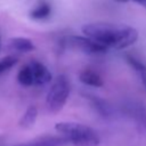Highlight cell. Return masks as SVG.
Instances as JSON below:
<instances>
[{
	"instance_id": "cell-4",
	"label": "cell",
	"mask_w": 146,
	"mask_h": 146,
	"mask_svg": "<svg viewBox=\"0 0 146 146\" xmlns=\"http://www.w3.org/2000/svg\"><path fill=\"white\" fill-rule=\"evenodd\" d=\"M67 44L74 49H79L84 54L89 55H97L106 52L108 48L105 46L96 42L95 40L86 36V35H70L67 38Z\"/></svg>"
},
{
	"instance_id": "cell-3",
	"label": "cell",
	"mask_w": 146,
	"mask_h": 146,
	"mask_svg": "<svg viewBox=\"0 0 146 146\" xmlns=\"http://www.w3.org/2000/svg\"><path fill=\"white\" fill-rule=\"evenodd\" d=\"M70 81L66 75H58L46 97V105L51 113H58L64 107L70 96Z\"/></svg>"
},
{
	"instance_id": "cell-12",
	"label": "cell",
	"mask_w": 146,
	"mask_h": 146,
	"mask_svg": "<svg viewBox=\"0 0 146 146\" xmlns=\"http://www.w3.org/2000/svg\"><path fill=\"white\" fill-rule=\"evenodd\" d=\"M127 62H128V64L135 70V72L138 74V76H139V79H140V81H141V83L144 84V87H145V89H146V65L144 64V63H141L139 59H137L136 57H133V56H127Z\"/></svg>"
},
{
	"instance_id": "cell-8",
	"label": "cell",
	"mask_w": 146,
	"mask_h": 146,
	"mask_svg": "<svg viewBox=\"0 0 146 146\" xmlns=\"http://www.w3.org/2000/svg\"><path fill=\"white\" fill-rule=\"evenodd\" d=\"M68 144V141L64 137H55V136H49V137H42L35 140H31L27 143L14 145V146H64Z\"/></svg>"
},
{
	"instance_id": "cell-14",
	"label": "cell",
	"mask_w": 146,
	"mask_h": 146,
	"mask_svg": "<svg viewBox=\"0 0 146 146\" xmlns=\"http://www.w3.org/2000/svg\"><path fill=\"white\" fill-rule=\"evenodd\" d=\"M51 13V7L48 2L43 1V2H40L31 13H30V16L31 18L33 19H44L47 17H49Z\"/></svg>"
},
{
	"instance_id": "cell-16",
	"label": "cell",
	"mask_w": 146,
	"mask_h": 146,
	"mask_svg": "<svg viewBox=\"0 0 146 146\" xmlns=\"http://www.w3.org/2000/svg\"><path fill=\"white\" fill-rule=\"evenodd\" d=\"M132 1H135L136 3H138V5L143 6L144 8H146V0H132Z\"/></svg>"
},
{
	"instance_id": "cell-17",
	"label": "cell",
	"mask_w": 146,
	"mask_h": 146,
	"mask_svg": "<svg viewBox=\"0 0 146 146\" xmlns=\"http://www.w3.org/2000/svg\"><path fill=\"white\" fill-rule=\"evenodd\" d=\"M0 48H1V35H0Z\"/></svg>"
},
{
	"instance_id": "cell-2",
	"label": "cell",
	"mask_w": 146,
	"mask_h": 146,
	"mask_svg": "<svg viewBox=\"0 0 146 146\" xmlns=\"http://www.w3.org/2000/svg\"><path fill=\"white\" fill-rule=\"evenodd\" d=\"M55 129L68 141V144L74 146H98L100 143L98 133L92 128L82 123L58 122Z\"/></svg>"
},
{
	"instance_id": "cell-10",
	"label": "cell",
	"mask_w": 146,
	"mask_h": 146,
	"mask_svg": "<svg viewBox=\"0 0 146 146\" xmlns=\"http://www.w3.org/2000/svg\"><path fill=\"white\" fill-rule=\"evenodd\" d=\"M10 46H11V48H14L15 50H17L19 52H30L35 49L34 43L30 39L22 38V36L10 39Z\"/></svg>"
},
{
	"instance_id": "cell-9",
	"label": "cell",
	"mask_w": 146,
	"mask_h": 146,
	"mask_svg": "<svg viewBox=\"0 0 146 146\" xmlns=\"http://www.w3.org/2000/svg\"><path fill=\"white\" fill-rule=\"evenodd\" d=\"M79 79L82 83H84L87 86H90V87L98 88V87H103V84H104V81L100 78V75L98 73H96L95 71L89 70V68L81 71L80 75H79Z\"/></svg>"
},
{
	"instance_id": "cell-7",
	"label": "cell",
	"mask_w": 146,
	"mask_h": 146,
	"mask_svg": "<svg viewBox=\"0 0 146 146\" xmlns=\"http://www.w3.org/2000/svg\"><path fill=\"white\" fill-rule=\"evenodd\" d=\"M86 98L88 99V102L90 103L91 107L104 119H110L113 115V111L112 107L110 106V104L107 102H105L104 99L95 96V95H86Z\"/></svg>"
},
{
	"instance_id": "cell-13",
	"label": "cell",
	"mask_w": 146,
	"mask_h": 146,
	"mask_svg": "<svg viewBox=\"0 0 146 146\" xmlns=\"http://www.w3.org/2000/svg\"><path fill=\"white\" fill-rule=\"evenodd\" d=\"M17 81L19 82V84L24 87H31L34 84V76H33V72L30 64L19 70L17 74Z\"/></svg>"
},
{
	"instance_id": "cell-18",
	"label": "cell",
	"mask_w": 146,
	"mask_h": 146,
	"mask_svg": "<svg viewBox=\"0 0 146 146\" xmlns=\"http://www.w3.org/2000/svg\"><path fill=\"white\" fill-rule=\"evenodd\" d=\"M119 1H127V0H119Z\"/></svg>"
},
{
	"instance_id": "cell-11",
	"label": "cell",
	"mask_w": 146,
	"mask_h": 146,
	"mask_svg": "<svg viewBox=\"0 0 146 146\" xmlns=\"http://www.w3.org/2000/svg\"><path fill=\"white\" fill-rule=\"evenodd\" d=\"M36 117H38V108H36V106L30 105L26 108V111L24 112V114L22 115V117H21L18 123L23 128H30L35 123Z\"/></svg>"
},
{
	"instance_id": "cell-15",
	"label": "cell",
	"mask_w": 146,
	"mask_h": 146,
	"mask_svg": "<svg viewBox=\"0 0 146 146\" xmlns=\"http://www.w3.org/2000/svg\"><path fill=\"white\" fill-rule=\"evenodd\" d=\"M18 62V58L15 56H6L0 59V75L5 72L9 71L16 63Z\"/></svg>"
},
{
	"instance_id": "cell-5",
	"label": "cell",
	"mask_w": 146,
	"mask_h": 146,
	"mask_svg": "<svg viewBox=\"0 0 146 146\" xmlns=\"http://www.w3.org/2000/svg\"><path fill=\"white\" fill-rule=\"evenodd\" d=\"M123 112L131 117L140 130L146 132V107L138 102H129L123 106Z\"/></svg>"
},
{
	"instance_id": "cell-1",
	"label": "cell",
	"mask_w": 146,
	"mask_h": 146,
	"mask_svg": "<svg viewBox=\"0 0 146 146\" xmlns=\"http://www.w3.org/2000/svg\"><path fill=\"white\" fill-rule=\"evenodd\" d=\"M86 36L106 48L124 49L138 40V31L129 25L108 22H95L82 26Z\"/></svg>"
},
{
	"instance_id": "cell-6",
	"label": "cell",
	"mask_w": 146,
	"mask_h": 146,
	"mask_svg": "<svg viewBox=\"0 0 146 146\" xmlns=\"http://www.w3.org/2000/svg\"><path fill=\"white\" fill-rule=\"evenodd\" d=\"M30 66L33 72L34 76V84L36 86H43L51 81V73L50 71L40 62L32 60L30 63Z\"/></svg>"
}]
</instances>
